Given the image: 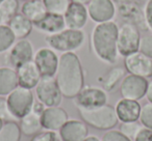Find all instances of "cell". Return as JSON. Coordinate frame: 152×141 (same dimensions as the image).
I'll list each match as a JSON object with an SVG mask.
<instances>
[{
	"instance_id": "obj_36",
	"label": "cell",
	"mask_w": 152,
	"mask_h": 141,
	"mask_svg": "<svg viewBox=\"0 0 152 141\" xmlns=\"http://www.w3.org/2000/svg\"><path fill=\"white\" fill-rule=\"evenodd\" d=\"M144 19H145L146 26L149 30L152 31V0H147L143 9Z\"/></svg>"
},
{
	"instance_id": "obj_37",
	"label": "cell",
	"mask_w": 152,
	"mask_h": 141,
	"mask_svg": "<svg viewBox=\"0 0 152 141\" xmlns=\"http://www.w3.org/2000/svg\"><path fill=\"white\" fill-rule=\"evenodd\" d=\"M132 141H152V130L143 127Z\"/></svg>"
},
{
	"instance_id": "obj_7",
	"label": "cell",
	"mask_w": 152,
	"mask_h": 141,
	"mask_svg": "<svg viewBox=\"0 0 152 141\" xmlns=\"http://www.w3.org/2000/svg\"><path fill=\"white\" fill-rule=\"evenodd\" d=\"M34 89L37 100L45 107H55L61 104L64 95L55 77H42Z\"/></svg>"
},
{
	"instance_id": "obj_45",
	"label": "cell",
	"mask_w": 152,
	"mask_h": 141,
	"mask_svg": "<svg viewBox=\"0 0 152 141\" xmlns=\"http://www.w3.org/2000/svg\"><path fill=\"white\" fill-rule=\"evenodd\" d=\"M0 24H2V22H1V17H0Z\"/></svg>"
},
{
	"instance_id": "obj_2",
	"label": "cell",
	"mask_w": 152,
	"mask_h": 141,
	"mask_svg": "<svg viewBox=\"0 0 152 141\" xmlns=\"http://www.w3.org/2000/svg\"><path fill=\"white\" fill-rule=\"evenodd\" d=\"M118 30L116 22L98 23L94 26L90 36V47L93 54L106 64L118 61Z\"/></svg>"
},
{
	"instance_id": "obj_6",
	"label": "cell",
	"mask_w": 152,
	"mask_h": 141,
	"mask_svg": "<svg viewBox=\"0 0 152 141\" xmlns=\"http://www.w3.org/2000/svg\"><path fill=\"white\" fill-rule=\"evenodd\" d=\"M141 32L137 25L130 22H124L118 30V52L119 55L126 57L137 52L141 42Z\"/></svg>"
},
{
	"instance_id": "obj_25",
	"label": "cell",
	"mask_w": 152,
	"mask_h": 141,
	"mask_svg": "<svg viewBox=\"0 0 152 141\" xmlns=\"http://www.w3.org/2000/svg\"><path fill=\"white\" fill-rule=\"evenodd\" d=\"M125 71L126 69L121 67H112L103 76V79H102V88L105 91H107V93L114 90L117 87V85L122 82L123 78L126 76L125 75Z\"/></svg>"
},
{
	"instance_id": "obj_35",
	"label": "cell",
	"mask_w": 152,
	"mask_h": 141,
	"mask_svg": "<svg viewBox=\"0 0 152 141\" xmlns=\"http://www.w3.org/2000/svg\"><path fill=\"white\" fill-rule=\"evenodd\" d=\"M0 118L3 119L4 121L16 120L15 117L12 115L11 111H10L7 98H4V97H0Z\"/></svg>"
},
{
	"instance_id": "obj_5",
	"label": "cell",
	"mask_w": 152,
	"mask_h": 141,
	"mask_svg": "<svg viewBox=\"0 0 152 141\" xmlns=\"http://www.w3.org/2000/svg\"><path fill=\"white\" fill-rule=\"evenodd\" d=\"M7 101L12 115L16 120H20L26 114L31 112L36 100L31 89L18 86L7 95Z\"/></svg>"
},
{
	"instance_id": "obj_46",
	"label": "cell",
	"mask_w": 152,
	"mask_h": 141,
	"mask_svg": "<svg viewBox=\"0 0 152 141\" xmlns=\"http://www.w3.org/2000/svg\"><path fill=\"white\" fill-rule=\"evenodd\" d=\"M1 1H2V0H0V2H1Z\"/></svg>"
},
{
	"instance_id": "obj_28",
	"label": "cell",
	"mask_w": 152,
	"mask_h": 141,
	"mask_svg": "<svg viewBox=\"0 0 152 141\" xmlns=\"http://www.w3.org/2000/svg\"><path fill=\"white\" fill-rule=\"evenodd\" d=\"M16 42V38L7 24H0V54L7 52Z\"/></svg>"
},
{
	"instance_id": "obj_1",
	"label": "cell",
	"mask_w": 152,
	"mask_h": 141,
	"mask_svg": "<svg viewBox=\"0 0 152 141\" xmlns=\"http://www.w3.org/2000/svg\"><path fill=\"white\" fill-rule=\"evenodd\" d=\"M55 79L64 98L67 99H74L86 86L83 64L75 52L63 53L59 56Z\"/></svg>"
},
{
	"instance_id": "obj_27",
	"label": "cell",
	"mask_w": 152,
	"mask_h": 141,
	"mask_svg": "<svg viewBox=\"0 0 152 141\" xmlns=\"http://www.w3.org/2000/svg\"><path fill=\"white\" fill-rule=\"evenodd\" d=\"M19 1L18 0H2L0 2V17L2 24H7L18 14Z\"/></svg>"
},
{
	"instance_id": "obj_42",
	"label": "cell",
	"mask_w": 152,
	"mask_h": 141,
	"mask_svg": "<svg viewBox=\"0 0 152 141\" xmlns=\"http://www.w3.org/2000/svg\"><path fill=\"white\" fill-rule=\"evenodd\" d=\"M114 2L118 3V4H124V3H130V2H135L137 0H112Z\"/></svg>"
},
{
	"instance_id": "obj_38",
	"label": "cell",
	"mask_w": 152,
	"mask_h": 141,
	"mask_svg": "<svg viewBox=\"0 0 152 141\" xmlns=\"http://www.w3.org/2000/svg\"><path fill=\"white\" fill-rule=\"evenodd\" d=\"M46 109V107H45L44 105H43L41 102H39L38 100H37L36 102H34V106H32V110L31 111L34 112V113L38 114V115H42V113L44 112V110Z\"/></svg>"
},
{
	"instance_id": "obj_13",
	"label": "cell",
	"mask_w": 152,
	"mask_h": 141,
	"mask_svg": "<svg viewBox=\"0 0 152 141\" xmlns=\"http://www.w3.org/2000/svg\"><path fill=\"white\" fill-rule=\"evenodd\" d=\"M87 9L89 17L97 24L113 21L117 13L116 4L112 0H92Z\"/></svg>"
},
{
	"instance_id": "obj_32",
	"label": "cell",
	"mask_w": 152,
	"mask_h": 141,
	"mask_svg": "<svg viewBox=\"0 0 152 141\" xmlns=\"http://www.w3.org/2000/svg\"><path fill=\"white\" fill-rule=\"evenodd\" d=\"M139 51L152 59V34H144L141 38Z\"/></svg>"
},
{
	"instance_id": "obj_41",
	"label": "cell",
	"mask_w": 152,
	"mask_h": 141,
	"mask_svg": "<svg viewBox=\"0 0 152 141\" xmlns=\"http://www.w3.org/2000/svg\"><path fill=\"white\" fill-rule=\"evenodd\" d=\"M92 0H71V2H75V3H79V4H83L87 7Z\"/></svg>"
},
{
	"instance_id": "obj_11",
	"label": "cell",
	"mask_w": 152,
	"mask_h": 141,
	"mask_svg": "<svg viewBox=\"0 0 152 141\" xmlns=\"http://www.w3.org/2000/svg\"><path fill=\"white\" fill-rule=\"evenodd\" d=\"M7 52V61L14 69H18L24 63L34 60V46L27 38L18 40Z\"/></svg>"
},
{
	"instance_id": "obj_43",
	"label": "cell",
	"mask_w": 152,
	"mask_h": 141,
	"mask_svg": "<svg viewBox=\"0 0 152 141\" xmlns=\"http://www.w3.org/2000/svg\"><path fill=\"white\" fill-rule=\"evenodd\" d=\"M4 120H3V119H1V118H0V130H1V128H2V127H3V124H4Z\"/></svg>"
},
{
	"instance_id": "obj_14",
	"label": "cell",
	"mask_w": 152,
	"mask_h": 141,
	"mask_svg": "<svg viewBox=\"0 0 152 141\" xmlns=\"http://www.w3.org/2000/svg\"><path fill=\"white\" fill-rule=\"evenodd\" d=\"M69 114L64 108L59 106L46 107L41 115V124L43 130L58 132L59 129L69 120Z\"/></svg>"
},
{
	"instance_id": "obj_34",
	"label": "cell",
	"mask_w": 152,
	"mask_h": 141,
	"mask_svg": "<svg viewBox=\"0 0 152 141\" xmlns=\"http://www.w3.org/2000/svg\"><path fill=\"white\" fill-rule=\"evenodd\" d=\"M58 135L52 131H41L40 133L34 135L29 141H58Z\"/></svg>"
},
{
	"instance_id": "obj_17",
	"label": "cell",
	"mask_w": 152,
	"mask_h": 141,
	"mask_svg": "<svg viewBox=\"0 0 152 141\" xmlns=\"http://www.w3.org/2000/svg\"><path fill=\"white\" fill-rule=\"evenodd\" d=\"M116 113L120 122L139 121L142 106L139 101H133L128 99H121L117 102Z\"/></svg>"
},
{
	"instance_id": "obj_18",
	"label": "cell",
	"mask_w": 152,
	"mask_h": 141,
	"mask_svg": "<svg viewBox=\"0 0 152 141\" xmlns=\"http://www.w3.org/2000/svg\"><path fill=\"white\" fill-rule=\"evenodd\" d=\"M16 71H17L18 75L19 86L25 87V88L28 89L36 88L39 81L42 78L34 60L22 64L21 67L16 69Z\"/></svg>"
},
{
	"instance_id": "obj_21",
	"label": "cell",
	"mask_w": 152,
	"mask_h": 141,
	"mask_svg": "<svg viewBox=\"0 0 152 141\" xmlns=\"http://www.w3.org/2000/svg\"><path fill=\"white\" fill-rule=\"evenodd\" d=\"M7 25L11 28L15 38L18 40L26 38L31 33L32 28H34V23L21 13H18L15 17L12 18Z\"/></svg>"
},
{
	"instance_id": "obj_31",
	"label": "cell",
	"mask_w": 152,
	"mask_h": 141,
	"mask_svg": "<svg viewBox=\"0 0 152 141\" xmlns=\"http://www.w3.org/2000/svg\"><path fill=\"white\" fill-rule=\"evenodd\" d=\"M139 121L143 127L152 130V103L147 102L142 106Z\"/></svg>"
},
{
	"instance_id": "obj_12",
	"label": "cell",
	"mask_w": 152,
	"mask_h": 141,
	"mask_svg": "<svg viewBox=\"0 0 152 141\" xmlns=\"http://www.w3.org/2000/svg\"><path fill=\"white\" fill-rule=\"evenodd\" d=\"M124 67L128 74L146 79L152 77V59L140 51L124 57Z\"/></svg>"
},
{
	"instance_id": "obj_23",
	"label": "cell",
	"mask_w": 152,
	"mask_h": 141,
	"mask_svg": "<svg viewBox=\"0 0 152 141\" xmlns=\"http://www.w3.org/2000/svg\"><path fill=\"white\" fill-rule=\"evenodd\" d=\"M20 13L30 20L32 23L41 20L48 12L42 0H30L22 4Z\"/></svg>"
},
{
	"instance_id": "obj_3",
	"label": "cell",
	"mask_w": 152,
	"mask_h": 141,
	"mask_svg": "<svg viewBox=\"0 0 152 141\" xmlns=\"http://www.w3.org/2000/svg\"><path fill=\"white\" fill-rule=\"evenodd\" d=\"M81 119L92 128L97 130H113L118 124L119 119L114 106L105 104L94 109H78Z\"/></svg>"
},
{
	"instance_id": "obj_8",
	"label": "cell",
	"mask_w": 152,
	"mask_h": 141,
	"mask_svg": "<svg viewBox=\"0 0 152 141\" xmlns=\"http://www.w3.org/2000/svg\"><path fill=\"white\" fill-rule=\"evenodd\" d=\"M107 91L98 86H85L74 98L77 109H94L107 104Z\"/></svg>"
},
{
	"instance_id": "obj_33",
	"label": "cell",
	"mask_w": 152,
	"mask_h": 141,
	"mask_svg": "<svg viewBox=\"0 0 152 141\" xmlns=\"http://www.w3.org/2000/svg\"><path fill=\"white\" fill-rule=\"evenodd\" d=\"M101 141H132L126 137L124 134L120 132L119 130H108L103 134V136L100 138Z\"/></svg>"
},
{
	"instance_id": "obj_16",
	"label": "cell",
	"mask_w": 152,
	"mask_h": 141,
	"mask_svg": "<svg viewBox=\"0 0 152 141\" xmlns=\"http://www.w3.org/2000/svg\"><path fill=\"white\" fill-rule=\"evenodd\" d=\"M89 13L86 5L71 2L67 12L64 15L66 28L75 30H83L89 20Z\"/></svg>"
},
{
	"instance_id": "obj_19",
	"label": "cell",
	"mask_w": 152,
	"mask_h": 141,
	"mask_svg": "<svg viewBox=\"0 0 152 141\" xmlns=\"http://www.w3.org/2000/svg\"><path fill=\"white\" fill-rule=\"evenodd\" d=\"M34 28L43 33H46L47 35L55 34L66 29L65 19L61 15L47 13L41 20L34 22Z\"/></svg>"
},
{
	"instance_id": "obj_44",
	"label": "cell",
	"mask_w": 152,
	"mask_h": 141,
	"mask_svg": "<svg viewBox=\"0 0 152 141\" xmlns=\"http://www.w3.org/2000/svg\"><path fill=\"white\" fill-rule=\"evenodd\" d=\"M22 1H24V2H25V1H30V0H22Z\"/></svg>"
},
{
	"instance_id": "obj_39",
	"label": "cell",
	"mask_w": 152,
	"mask_h": 141,
	"mask_svg": "<svg viewBox=\"0 0 152 141\" xmlns=\"http://www.w3.org/2000/svg\"><path fill=\"white\" fill-rule=\"evenodd\" d=\"M146 99L148 102L152 103V79L148 81V86H147V91H146Z\"/></svg>"
},
{
	"instance_id": "obj_40",
	"label": "cell",
	"mask_w": 152,
	"mask_h": 141,
	"mask_svg": "<svg viewBox=\"0 0 152 141\" xmlns=\"http://www.w3.org/2000/svg\"><path fill=\"white\" fill-rule=\"evenodd\" d=\"M83 141H101L100 138L96 135H89L86 139H83Z\"/></svg>"
},
{
	"instance_id": "obj_29",
	"label": "cell",
	"mask_w": 152,
	"mask_h": 141,
	"mask_svg": "<svg viewBox=\"0 0 152 141\" xmlns=\"http://www.w3.org/2000/svg\"><path fill=\"white\" fill-rule=\"evenodd\" d=\"M42 1L48 13L61 16L65 15L69 5L71 4V0H42Z\"/></svg>"
},
{
	"instance_id": "obj_9",
	"label": "cell",
	"mask_w": 152,
	"mask_h": 141,
	"mask_svg": "<svg viewBox=\"0 0 152 141\" xmlns=\"http://www.w3.org/2000/svg\"><path fill=\"white\" fill-rule=\"evenodd\" d=\"M34 62L36 63L42 77H55L59 57L53 49L42 47L34 52Z\"/></svg>"
},
{
	"instance_id": "obj_20",
	"label": "cell",
	"mask_w": 152,
	"mask_h": 141,
	"mask_svg": "<svg viewBox=\"0 0 152 141\" xmlns=\"http://www.w3.org/2000/svg\"><path fill=\"white\" fill-rule=\"evenodd\" d=\"M19 86L16 69L12 67H0V97H7Z\"/></svg>"
},
{
	"instance_id": "obj_24",
	"label": "cell",
	"mask_w": 152,
	"mask_h": 141,
	"mask_svg": "<svg viewBox=\"0 0 152 141\" xmlns=\"http://www.w3.org/2000/svg\"><path fill=\"white\" fill-rule=\"evenodd\" d=\"M19 127L21 129L22 134L25 136H34L43 130L41 124V116L34 112H29L24 117L19 120Z\"/></svg>"
},
{
	"instance_id": "obj_4",
	"label": "cell",
	"mask_w": 152,
	"mask_h": 141,
	"mask_svg": "<svg viewBox=\"0 0 152 141\" xmlns=\"http://www.w3.org/2000/svg\"><path fill=\"white\" fill-rule=\"evenodd\" d=\"M86 34L83 30L66 28L55 34L46 35L45 42L49 48L61 53L75 52L85 44Z\"/></svg>"
},
{
	"instance_id": "obj_30",
	"label": "cell",
	"mask_w": 152,
	"mask_h": 141,
	"mask_svg": "<svg viewBox=\"0 0 152 141\" xmlns=\"http://www.w3.org/2000/svg\"><path fill=\"white\" fill-rule=\"evenodd\" d=\"M143 128L140 121H129V122H121L120 124V131L122 134H124L129 139L133 140L137 134L140 132V130Z\"/></svg>"
},
{
	"instance_id": "obj_10",
	"label": "cell",
	"mask_w": 152,
	"mask_h": 141,
	"mask_svg": "<svg viewBox=\"0 0 152 141\" xmlns=\"http://www.w3.org/2000/svg\"><path fill=\"white\" fill-rule=\"evenodd\" d=\"M148 80L146 78L128 74L120 83V93L123 99L140 101L145 98Z\"/></svg>"
},
{
	"instance_id": "obj_15",
	"label": "cell",
	"mask_w": 152,
	"mask_h": 141,
	"mask_svg": "<svg viewBox=\"0 0 152 141\" xmlns=\"http://www.w3.org/2000/svg\"><path fill=\"white\" fill-rule=\"evenodd\" d=\"M57 135L61 141H83L89 136V127L83 119H69Z\"/></svg>"
},
{
	"instance_id": "obj_26",
	"label": "cell",
	"mask_w": 152,
	"mask_h": 141,
	"mask_svg": "<svg viewBox=\"0 0 152 141\" xmlns=\"http://www.w3.org/2000/svg\"><path fill=\"white\" fill-rule=\"evenodd\" d=\"M22 132L17 120L5 121L0 130V141H20Z\"/></svg>"
},
{
	"instance_id": "obj_22",
	"label": "cell",
	"mask_w": 152,
	"mask_h": 141,
	"mask_svg": "<svg viewBox=\"0 0 152 141\" xmlns=\"http://www.w3.org/2000/svg\"><path fill=\"white\" fill-rule=\"evenodd\" d=\"M119 13L123 18L127 20L126 22H130L137 25L139 28H144L145 26L146 29H148L145 23V19H144L143 11H141L139 5L135 2L119 4Z\"/></svg>"
}]
</instances>
